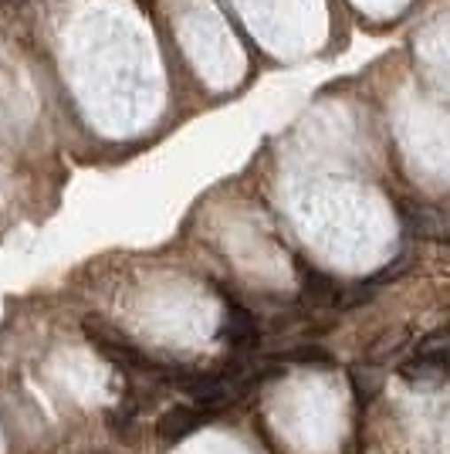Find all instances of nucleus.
<instances>
[{
    "label": "nucleus",
    "mask_w": 450,
    "mask_h": 454,
    "mask_svg": "<svg viewBox=\"0 0 450 454\" xmlns=\"http://www.w3.org/2000/svg\"><path fill=\"white\" fill-rule=\"evenodd\" d=\"M176 383L193 397V403L200 411H217V407L241 397L251 377L244 370H234V373H187V377H176Z\"/></svg>",
    "instance_id": "1"
},
{
    "label": "nucleus",
    "mask_w": 450,
    "mask_h": 454,
    "mask_svg": "<svg viewBox=\"0 0 450 454\" xmlns=\"http://www.w3.org/2000/svg\"><path fill=\"white\" fill-rule=\"evenodd\" d=\"M85 333H89V340H92L95 349H98L102 356H109L112 363H119V366H126V370H152L150 360H146L119 329H112L109 322L85 319Z\"/></svg>",
    "instance_id": "2"
},
{
    "label": "nucleus",
    "mask_w": 450,
    "mask_h": 454,
    "mask_svg": "<svg viewBox=\"0 0 450 454\" xmlns=\"http://www.w3.org/2000/svg\"><path fill=\"white\" fill-rule=\"evenodd\" d=\"M400 214H403L407 231L416 234V238H423V241H444L447 238V217H444L440 207L423 204V200H403Z\"/></svg>",
    "instance_id": "3"
},
{
    "label": "nucleus",
    "mask_w": 450,
    "mask_h": 454,
    "mask_svg": "<svg viewBox=\"0 0 450 454\" xmlns=\"http://www.w3.org/2000/svg\"><path fill=\"white\" fill-rule=\"evenodd\" d=\"M204 424H206V414L200 407H173V411H167V414L159 417L156 431H159V437L167 444H176V441L190 437L193 431H200Z\"/></svg>",
    "instance_id": "4"
},
{
    "label": "nucleus",
    "mask_w": 450,
    "mask_h": 454,
    "mask_svg": "<svg viewBox=\"0 0 450 454\" xmlns=\"http://www.w3.org/2000/svg\"><path fill=\"white\" fill-rule=\"evenodd\" d=\"M221 336H224L230 346H237V349H251V346L258 342V322H254V316H251L247 309L230 305V309H227V319H224Z\"/></svg>",
    "instance_id": "5"
},
{
    "label": "nucleus",
    "mask_w": 450,
    "mask_h": 454,
    "mask_svg": "<svg viewBox=\"0 0 450 454\" xmlns=\"http://www.w3.org/2000/svg\"><path fill=\"white\" fill-rule=\"evenodd\" d=\"M447 373V360H431V356H416L403 366V377L410 383H440Z\"/></svg>",
    "instance_id": "6"
},
{
    "label": "nucleus",
    "mask_w": 450,
    "mask_h": 454,
    "mask_svg": "<svg viewBox=\"0 0 450 454\" xmlns=\"http://www.w3.org/2000/svg\"><path fill=\"white\" fill-rule=\"evenodd\" d=\"M336 295H338V285L329 278V275H322V271H308L305 275V299L315 305H336Z\"/></svg>",
    "instance_id": "7"
},
{
    "label": "nucleus",
    "mask_w": 450,
    "mask_h": 454,
    "mask_svg": "<svg viewBox=\"0 0 450 454\" xmlns=\"http://www.w3.org/2000/svg\"><path fill=\"white\" fill-rule=\"evenodd\" d=\"M410 268H413V254H400L396 262H390L386 268H379V271H376V275H369V278H366L362 285H366V288L373 292V288H379V285L400 282V278H403V275H407Z\"/></svg>",
    "instance_id": "8"
},
{
    "label": "nucleus",
    "mask_w": 450,
    "mask_h": 454,
    "mask_svg": "<svg viewBox=\"0 0 450 454\" xmlns=\"http://www.w3.org/2000/svg\"><path fill=\"white\" fill-rule=\"evenodd\" d=\"M353 383H356L359 400H373L383 387V373L376 366H353Z\"/></svg>",
    "instance_id": "9"
},
{
    "label": "nucleus",
    "mask_w": 450,
    "mask_h": 454,
    "mask_svg": "<svg viewBox=\"0 0 450 454\" xmlns=\"http://www.w3.org/2000/svg\"><path fill=\"white\" fill-rule=\"evenodd\" d=\"M420 356H431V360H447V333L437 329L427 340L420 342Z\"/></svg>",
    "instance_id": "10"
},
{
    "label": "nucleus",
    "mask_w": 450,
    "mask_h": 454,
    "mask_svg": "<svg viewBox=\"0 0 450 454\" xmlns=\"http://www.w3.org/2000/svg\"><path fill=\"white\" fill-rule=\"evenodd\" d=\"M284 360H291V363H308V366H315V363H322V366H329V363H332V356H329L325 349H319V346H301V349H295V353H288Z\"/></svg>",
    "instance_id": "11"
},
{
    "label": "nucleus",
    "mask_w": 450,
    "mask_h": 454,
    "mask_svg": "<svg viewBox=\"0 0 450 454\" xmlns=\"http://www.w3.org/2000/svg\"><path fill=\"white\" fill-rule=\"evenodd\" d=\"M400 346H403V333H390V336L383 340V346H376V349H373V356H376V360H383V356H390V353H393V349H400Z\"/></svg>",
    "instance_id": "12"
}]
</instances>
